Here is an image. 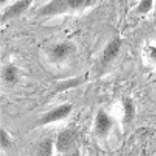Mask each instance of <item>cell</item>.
<instances>
[{
	"instance_id": "cell-1",
	"label": "cell",
	"mask_w": 156,
	"mask_h": 156,
	"mask_svg": "<svg viewBox=\"0 0 156 156\" xmlns=\"http://www.w3.org/2000/svg\"><path fill=\"white\" fill-rule=\"evenodd\" d=\"M31 3L29 0L17 1L8 7L5 11L2 16L3 21L18 16L23 12Z\"/></svg>"
},
{
	"instance_id": "cell-2",
	"label": "cell",
	"mask_w": 156,
	"mask_h": 156,
	"mask_svg": "<svg viewBox=\"0 0 156 156\" xmlns=\"http://www.w3.org/2000/svg\"><path fill=\"white\" fill-rule=\"evenodd\" d=\"M74 140L73 133L68 130L65 131L61 133L58 138L57 147L60 151L66 152L72 149Z\"/></svg>"
},
{
	"instance_id": "cell-3",
	"label": "cell",
	"mask_w": 156,
	"mask_h": 156,
	"mask_svg": "<svg viewBox=\"0 0 156 156\" xmlns=\"http://www.w3.org/2000/svg\"><path fill=\"white\" fill-rule=\"evenodd\" d=\"M69 5L68 1L55 0L47 5L41 11L42 15H47L56 14L62 12Z\"/></svg>"
},
{
	"instance_id": "cell-4",
	"label": "cell",
	"mask_w": 156,
	"mask_h": 156,
	"mask_svg": "<svg viewBox=\"0 0 156 156\" xmlns=\"http://www.w3.org/2000/svg\"><path fill=\"white\" fill-rule=\"evenodd\" d=\"M111 125V121L108 116L103 112L98 115L96 121V129L97 133L102 135L105 134Z\"/></svg>"
},
{
	"instance_id": "cell-5",
	"label": "cell",
	"mask_w": 156,
	"mask_h": 156,
	"mask_svg": "<svg viewBox=\"0 0 156 156\" xmlns=\"http://www.w3.org/2000/svg\"><path fill=\"white\" fill-rule=\"evenodd\" d=\"M71 110L70 106L67 105L60 106L49 113L45 118L47 122L55 121L66 116Z\"/></svg>"
},
{
	"instance_id": "cell-6",
	"label": "cell",
	"mask_w": 156,
	"mask_h": 156,
	"mask_svg": "<svg viewBox=\"0 0 156 156\" xmlns=\"http://www.w3.org/2000/svg\"><path fill=\"white\" fill-rule=\"evenodd\" d=\"M120 42L118 39L111 42L106 47L104 52V58L106 61H110L115 58L119 51Z\"/></svg>"
},
{
	"instance_id": "cell-7",
	"label": "cell",
	"mask_w": 156,
	"mask_h": 156,
	"mask_svg": "<svg viewBox=\"0 0 156 156\" xmlns=\"http://www.w3.org/2000/svg\"><path fill=\"white\" fill-rule=\"evenodd\" d=\"M72 46L68 44H60L52 50V56L57 59L62 58L67 55L72 51Z\"/></svg>"
},
{
	"instance_id": "cell-8",
	"label": "cell",
	"mask_w": 156,
	"mask_h": 156,
	"mask_svg": "<svg viewBox=\"0 0 156 156\" xmlns=\"http://www.w3.org/2000/svg\"><path fill=\"white\" fill-rule=\"evenodd\" d=\"M51 149V141L47 139L43 140L37 148L38 156H50Z\"/></svg>"
},
{
	"instance_id": "cell-9",
	"label": "cell",
	"mask_w": 156,
	"mask_h": 156,
	"mask_svg": "<svg viewBox=\"0 0 156 156\" xmlns=\"http://www.w3.org/2000/svg\"><path fill=\"white\" fill-rule=\"evenodd\" d=\"M90 1L83 0H72L68 1L69 6L73 8H78L90 3Z\"/></svg>"
},
{
	"instance_id": "cell-10",
	"label": "cell",
	"mask_w": 156,
	"mask_h": 156,
	"mask_svg": "<svg viewBox=\"0 0 156 156\" xmlns=\"http://www.w3.org/2000/svg\"><path fill=\"white\" fill-rule=\"evenodd\" d=\"M152 5L151 1H144L140 3L139 6L140 10L143 12H146L151 8Z\"/></svg>"
},
{
	"instance_id": "cell-11",
	"label": "cell",
	"mask_w": 156,
	"mask_h": 156,
	"mask_svg": "<svg viewBox=\"0 0 156 156\" xmlns=\"http://www.w3.org/2000/svg\"><path fill=\"white\" fill-rule=\"evenodd\" d=\"M15 69L12 67L8 68L5 72V76L7 79L9 80L13 79L15 75Z\"/></svg>"
},
{
	"instance_id": "cell-12",
	"label": "cell",
	"mask_w": 156,
	"mask_h": 156,
	"mask_svg": "<svg viewBox=\"0 0 156 156\" xmlns=\"http://www.w3.org/2000/svg\"><path fill=\"white\" fill-rule=\"evenodd\" d=\"M1 143L3 146H5L8 143V140L5 133L3 130L0 132Z\"/></svg>"
},
{
	"instance_id": "cell-13",
	"label": "cell",
	"mask_w": 156,
	"mask_h": 156,
	"mask_svg": "<svg viewBox=\"0 0 156 156\" xmlns=\"http://www.w3.org/2000/svg\"><path fill=\"white\" fill-rule=\"evenodd\" d=\"M66 152L65 156H78V152L75 149H72Z\"/></svg>"
}]
</instances>
